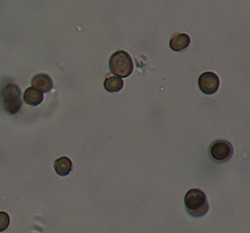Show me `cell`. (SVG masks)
<instances>
[{
    "label": "cell",
    "mask_w": 250,
    "mask_h": 233,
    "mask_svg": "<svg viewBox=\"0 0 250 233\" xmlns=\"http://www.w3.org/2000/svg\"><path fill=\"white\" fill-rule=\"evenodd\" d=\"M185 205L188 214L196 218L205 216L209 209L206 194L197 188L188 191L185 196Z\"/></svg>",
    "instance_id": "cell-1"
},
{
    "label": "cell",
    "mask_w": 250,
    "mask_h": 233,
    "mask_svg": "<svg viewBox=\"0 0 250 233\" xmlns=\"http://www.w3.org/2000/svg\"><path fill=\"white\" fill-rule=\"evenodd\" d=\"M108 66L112 74L119 77L128 78L134 70V63L128 53L118 50L111 55Z\"/></svg>",
    "instance_id": "cell-2"
},
{
    "label": "cell",
    "mask_w": 250,
    "mask_h": 233,
    "mask_svg": "<svg viewBox=\"0 0 250 233\" xmlns=\"http://www.w3.org/2000/svg\"><path fill=\"white\" fill-rule=\"evenodd\" d=\"M2 102L3 109L7 114L15 115L22 108L21 91L15 83H8L2 89Z\"/></svg>",
    "instance_id": "cell-3"
},
{
    "label": "cell",
    "mask_w": 250,
    "mask_h": 233,
    "mask_svg": "<svg viewBox=\"0 0 250 233\" xmlns=\"http://www.w3.org/2000/svg\"><path fill=\"white\" fill-rule=\"evenodd\" d=\"M208 154L214 162L220 163L227 162L233 156V147L226 140H215L209 146Z\"/></svg>",
    "instance_id": "cell-4"
},
{
    "label": "cell",
    "mask_w": 250,
    "mask_h": 233,
    "mask_svg": "<svg viewBox=\"0 0 250 233\" xmlns=\"http://www.w3.org/2000/svg\"><path fill=\"white\" fill-rule=\"evenodd\" d=\"M198 83L203 94L211 95L218 91L220 81L216 74L213 72H205L199 76Z\"/></svg>",
    "instance_id": "cell-5"
},
{
    "label": "cell",
    "mask_w": 250,
    "mask_h": 233,
    "mask_svg": "<svg viewBox=\"0 0 250 233\" xmlns=\"http://www.w3.org/2000/svg\"><path fill=\"white\" fill-rule=\"evenodd\" d=\"M32 85L38 88L42 93H48L50 91L54 83L51 77L46 74H39L34 75L31 80Z\"/></svg>",
    "instance_id": "cell-6"
},
{
    "label": "cell",
    "mask_w": 250,
    "mask_h": 233,
    "mask_svg": "<svg viewBox=\"0 0 250 233\" xmlns=\"http://www.w3.org/2000/svg\"><path fill=\"white\" fill-rule=\"evenodd\" d=\"M23 101L28 105L36 106L40 105L43 101V94L34 86L27 88L23 93Z\"/></svg>",
    "instance_id": "cell-7"
},
{
    "label": "cell",
    "mask_w": 250,
    "mask_h": 233,
    "mask_svg": "<svg viewBox=\"0 0 250 233\" xmlns=\"http://www.w3.org/2000/svg\"><path fill=\"white\" fill-rule=\"evenodd\" d=\"M190 44V38L186 34H175L171 37L169 47L173 51H182Z\"/></svg>",
    "instance_id": "cell-8"
},
{
    "label": "cell",
    "mask_w": 250,
    "mask_h": 233,
    "mask_svg": "<svg viewBox=\"0 0 250 233\" xmlns=\"http://www.w3.org/2000/svg\"><path fill=\"white\" fill-rule=\"evenodd\" d=\"M54 169L56 174L60 176H68L71 173L73 162L68 156H61L55 160L54 163Z\"/></svg>",
    "instance_id": "cell-9"
},
{
    "label": "cell",
    "mask_w": 250,
    "mask_h": 233,
    "mask_svg": "<svg viewBox=\"0 0 250 233\" xmlns=\"http://www.w3.org/2000/svg\"><path fill=\"white\" fill-rule=\"evenodd\" d=\"M124 85H125V83L122 78L120 77H115V76L106 78L104 82V87L105 88L106 91L109 92V93L120 92V90H122Z\"/></svg>",
    "instance_id": "cell-10"
},
{
    "label": "cell",
    "mask_w": 250,
    "mask_h": 233,
    "mask_svg": "<svg viewBox=\"0 0 250 233\" xmlns=\"http://www.w3.org/2000/svg\"><path fill=\"white\" fill-rule=\"evenodd\" d=\"M9 223H10V217L9 214L4 212H0V233H2L9 228Z\"/></svg>",
    "instance_id": "cell-11"
}]
</instances>
